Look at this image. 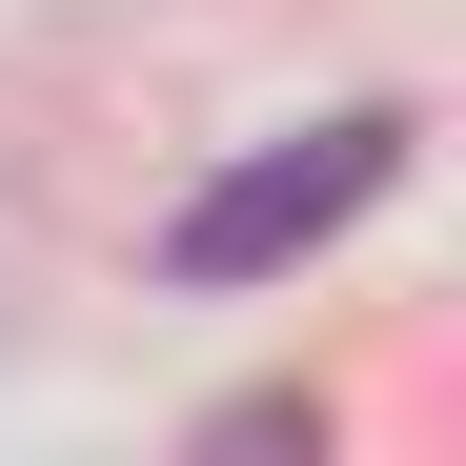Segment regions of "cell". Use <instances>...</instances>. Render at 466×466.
<instances>
[{"label":"cell","instance_id":"6da1fadb","mask_svg":"<svg viewBox=\"0 0 466 466\" xmlns=\"http://www.w3.org/2000/svg\"><path fill=\"white\" fill-rule=\"evenodd\" d=\"M406 102H345V122H304V142H244L183 223H163V284H264V264H304V244H345V223L406 183Z\"/></svg>","mask_w":466,"mask_h":466}]
</instances>
